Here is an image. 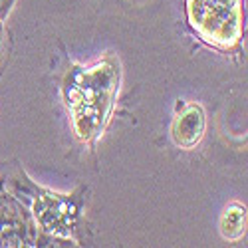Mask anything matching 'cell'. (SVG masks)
<instances>
[{
	"instance_id": "6da1fadb",
	"label": "cell",
	"mask_w": 248,
	"mask_h": 248,
	"mask_svg": "<svg viewBox=\"0 0 248 248\" xmlns=\"http://www.w3.org/2000/svg\"><path fill=\"white\" fill-rule=\"evenodd\" d=\"M30 185L36 197H32L30 193H14V195L32 199V211L38 218V224L48 232H70V229H74V224L79 217L81 199L76 201L68 195H56L46 189H40L34 183Z\"/></svg>"
},
{
	"instance_id": "7a4b0ae2",
	"label": "cell",
	"mask_w": 248,
	"mask_h": 248,
	"mask_svg": "<svg viewBox=\"0 0 248 248\" xmlns=\"http://www.w3.org/2000/svg\"><path fill=\"white\" fill-rule=\"evenodd\" d=\"M173 139L179 147L183 149H191L201 141L202 133H204V111L201 106L193 103L187 106L173 123Z\"/></svg>"
},
{
	"instance_id": "3957f363",
	"label": "cell",
	"mask_w": 248,
	"mask_h": 248,
	"mask_svg": "<svg viewBox=\"0 0 248 248\" xmlns=\"http://www.w3.org/2000/svg\"><path fill=\"white\" fill-rule=\"evenodd\" d=\"M246 231V209L240 204H231L220 218V232L224 238L236 240Z\"/></svg>"
},
{
	"instance_id": "277c9868",
	"label": "cell",
	"mask_w": 248,
	"mask_h": 248,
	"mask_svg": "<svg viewBox=\"0 0 248 248\" xmlns=\"http://www.w3.org/2000/svg\"><path fill=\"white\" fill-rule=\"evenodd\" d=\"M14 6V0H0V20H4Z\"/></svg>"
},
{
	"instance_id": "5b68a950",
	"label": "cell",
	"mask_w": 248,
	"mask_h": 248,
	"mask_svg": "<svg viewBox=\"0 0 248 248\" xmlns=\"http://www.w3.org/2000/svg\"><path fill=\"white\" fill-rule=\"evenodd\" d=\"M4 54V26H2V20H0V60H2Z\"/></svg>"
}]
</instances>
